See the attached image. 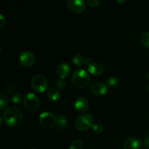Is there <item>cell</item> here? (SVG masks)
<instances>
[{
  "mask_svg": "<svg viewBox=\"0 0 149 149\" xmlns=\"http://www.w3.org/2000/svg\"><path fill=\"white\" fill-rule=\"evenodd\" d=\"M2 118L7 125L16 127L20 125L23 122V116L22 111L18 108L10 106L4 111Z\"/></svg>",
  "mask_w": 149,
  "mask_h": 149,
  "instance_id": "1",
  "label": "cell"
},
{
  "mask_svg": "<svg viewBox=\"0 0 149 149\" xmlns=\"http://www.w3.org/2000/svg\"><path fill=\"white\" fill-rule=\"evenodd\" d=\"M90 76L84 69H77L74 71L71 77V81L78 88H84L90 82Z\"/></svg>",
  "mask_w": 149,
  "mask_h": 149,
  "instance_id": "2",
  "label": "cell"
},
{
  "mask_svg": "<svg viewBox=\"0 0 149 149\" xmlns=\"http://www.w3.org/2000/svg\"><path fill=\"white\" fill-rule=\"evenodd\" d=\"M94 125V119L90 113H82L77 116L75 121V126L79 130H87Z\"/></svg>",
  "mask_w": 149,
  "mask_h": 149,
  "instance_id": "3",
  "label": "cell"
},
{
  "mask_svg": "<svg viewBox=\"0 0 149 149\" xmlns=\"http://www.w3.org/2000/svg\"><path fill=\"white\" fill-rule=\"evenodd\" d=\"M23 105L29 111H36L40 106V100L36 95L29 93L23 97Z\"/></svg>",
  "mask_w": 149,
  "mask_h": 149,
  "instance_id": "4",
  "label": "cell"
},
{
  "mask_svg": "<svg viewBox=\"0 0 149 149\" xmlns=\"http://www.w3.org/2000/svg\"><path fill=\"white\" fill-rule=\"evenodd\" d=\"M40 125L45 129H52L55 126L57 117L52 113L49 111H44L40 113L39 118Z\"/></svg>",
  "mask_w": 149,
  "mask_h": 149,
  "instance_id": "5",
  "label": "cell"
},
{
  "mask_svg": "<svg viewBox=\"0 0 149 149\" xmlns=\"http://www.w3.org/2000/svg\"><path fill=\"white\" fill-rule=\"evenodd\" d=\"M31 85L35 91L38 93H43L47 87V80L43 75L36 74L31 78Z\"/></svg>",
  "mask_w": 149,
  "mask_h": 149,
  "instance_id": "6",
  "label": "cell"
},
{
  "mask_svg": "<svg viewBox=\"0 0 149 149\" xmlns=\"http://www.w3.org/2000/svg\"><path fill=\"white\" fill-rule=\"evenodd\" d=\"M124 149H144V143L138 138H127L124 142Z\"/></svg>",
  "mask_w": 149,
  "mask_h": 149,
  "instance_id": "7",
  "label": "cell"
},
{
  "mask_svg": "<svg viewBox=\"0 0 149 149\" xmlns=\"http://www.w3.org/2000/svg\"><path fill=\"white\" fill-rule=\"evenodd\" d=\"M35 55L32 52L29 50L23 51L19 57V61L23 66L29 67L33 65L35 62Z\"/></svg>",
  "mask_w": 149,
  "mask_h": 149,
  "instance_id": "8",
  "label": "cell"
},
{
  "mask_svg": "<svg viewBox=\"0 0 149 149\" xmlns=\"http://www.w3.org/2000/svg\"><path fill=\"white\" fill-rule=\"evenodd\" d=\"M67 5L74 13H81L85 10L86 4L83 0H68Z\"/></svg>",
  "mask_w": 149,
  "mask_h": 149,
  "instance_id": "9",
  "label": "cell"
},
{
  "mask_svg": "<svg viewBox=\"0 0 149 149\" xmlns=\"http://www.w3.org/2000/svg\"><path fill=\"white\" fill-rule=\"evenodd\" d=\"M70 71L71 68L67 63H61L56 67V74L61 79L66 78L70 74Z\"/></svg>",
  "mask_w": 149,
  "mask_h": 149,
  "instance_id": "10",
  "label": "cell"
},
{
  "mask_svg": "<svg viewBox=\"0 0 149 149\" xmlns=\"http://www.w3.org/2000/svg\"><path fill=\"white\" fill-rule=\"evenodd\" d=\"M74 107L78 112H84L88 109L89 101L86 97H79L76 100Z\"/></svg>",
  "mask_w": 149,
  "mask_h": 149,
  "instance_id": "11",
  "label": "cell"
},
{
  "mask_svg": "<svg viewBox=\"0 0 149 149\" xmlns=\"http://www.w3.org/2000/svg\"><path fill=\"white\" fill-rule=\"evenodd\" d=\"M107 85L102 82H95L92 85L91 92L96 95H103L107 92Z\"/></svg>",
  "mask_w": 149,
  "mask_h": 149,
  "instance_id": "12",
  "label": "cell"
},
{
  "mask_svg": "<svg viewBox=\"0 0 149 149\" xmlns=\"http://www.w3.org/2000/svg\"><path fill=\"white\" fill-rule=\"evenodd\" d=\"M103 65L100 63H92L89 65L88 71L91 74L94 76H100L103 72Z\"/></svg>",
  "mask_w": 149,
  "mask_h": 149,
  "instance_id": "13",
  "label": "cell"
},
{
  "mask_svg": "<svg viewBox=\"0 0 149 149\" xmlns=\"http://www.w3.org/2000/svg\"><path fill=\"white\" fill-rule=\"evenodd\" d=\"M47 95L48 98L52 101L58 100L61 97V92L58 90V89L54 88V87L49 88L47 93Z\"/></svg>",
  "mask_w": 149,
  "mask_h": 149,
  "instance_id": "14",
  "label": "cell"
},
{
  "mask_svg": "<svg viewBox=\"0 0 149 149\" xmlns=\"http://www.w3.org/2000/svg\"><path fill=\"white\" fill-rule=\"evenodd\" d=\"M56 125L60 130H64L68 127V119L66 116L63 114H61L57 117Z\"/></svg>",
  "mask_w": 149,
  "mask_h": 149,
  "instance_id": "15",
  "label": "cell"
},
{
  "mask_svg": "<svg viewBox=\"0 0 149 149\" xmlns=\"http://www.w3.org/2000/svg\"><path fill=\"white\" fill-rule=\"evenodd\" d=\"M85 58L81 54H77L74 56L73 58V63L75 64L77 66L80 67L83 65V64L85 63Z\"/></svg>",
  "mask_w": 149,
  "mask_h": 149,
  "instance_id": "16",
  "label": "cell"
},
{
  "mask_svg": "<svg viewBox=\"0 0 149 149\" xmlns=\"http://www.w3.org/2000/svg\"><path fill=\"white\" fill-rule=\"evenodd\" d=\"M9 99L8 97L4 93H0V109L3 110L6 108V106L8 105Z\"/></svg>",
  "mask_w": 149,
  "mask_h": 149,
  "instance_id": "17",
  "label": "cell"
},
{
  "mask_svg": "<svg viewBox=\"0 0 149 149\" xmlns=\"http://www.w3.org/2000/svg\"><path fill=\"white\" fill-rule=\"evenodd\" d=\"M141 42L143 46L149 48V31H146L142 33L141 36Z\"/></svg>",
  "mask_w": 149,
  "mask_h": 149,
  "instance_id": "18",
  "label": "cell"
},
{
  "mask_svg": "<svg viewBox=\"0 0 149 149\" xmlns=\"http://www.w3.org/2000/svg\"><path fill=\"white\" fill-rule=\"evenodd\" d=\"M83 147V143L81 140L76 139L71 142L69 146V149H81Z\"/></svg>",
  "mask_w": 149,
  "mask_h": 149,
  "instance_id": "19",
  "label": "cell"
},
{
  "mask_svg": "<svg viewBox=\"0 0 149 149\" xmlns=\"http://www.w3.org/2000/svg\"><path fill=\"white\" fill-rule=\"evenodd\" d=\"M119 83V79L116 77H109L106 81V85L109 87H115Z\"/></svg>",
  "mask_w": 149,
  "mask_h": 149,
  "instance_id": "20",
  "label": "cell"
},
{
  "mask_svg": "<svg viewBox=\"0 0 149 149\" xmlns=\"http://www.w3.org/2000/svg\"><path fill=\"white\" fill-rule=\"evenodd\" d=\"M11 100L15 104H20V101L22 100V95L20 93H13L11 95Z\"/></svg>",
  "mask_w": 149,
  "mask_h": 149,
  "instance_id": "21",
  "label": "cell"
},
{
  "mask_svg": "<svg viewBox=\"0 0 149 149\" xmlns=\"http://www.w3.org/2000/svg\"><path fill=\"white\" fill-rule=\"evenodd\" d=\"M92 127H93V130L95 133H101L103 130V125L100 123H95Z\"/></svg>",
  "mask_w": 149,
  "mask_h": 149,
  "instance_id": "22",
  "label": "cell"
},
{
  "mask_svg": "<svg viewBox=\"0 0 149 149\" xmlns=\"http://www.w3.org/2000/svg\"><path fill=\"white\" fill-rule=\"evenodd\" d=\"M56 87L60 90H63L66 87V82L63 79H59L56 81Z\"/></svg>",
  "mask_w": 149,
  "mask_h": 149,
  "instance_id": "23",
  "label": "cell"
},
{
  "mask_svg": "<svg viewBox=\"0 0 149 149\" xmlns=\"http://www.w3.org/2000/svg\"><path fill=\"white\" fill-rule=\"evenodd\" d=\"M87 3L90 7H96L100 4V1L99 0H87Z\"/></svg>",
  "mask_w": 149,
  "mask_h": 149,
  "instance_id": "24",
  "label": "cell"
},
{
  "mask_svg": "<svg viewBox=\"0 0 149 149\" xmlns=\"http://www.w3.org/2000/svg\"><path fill=\"white\" fill-rule=\"evenodd\" d=\"M6 24V19L2 14H0V29H2Z\"/></svg>",
  "mask_w": 149,
  "mask_h": 149,
  "instance_id": "25",
  "label": "cell"
},
{
  "mask_svg": "<svg viewBox=\"0 0 149 149\" xmlns=\"http://www.w3.org/2000/svg\"><path fill=\"white\" fill-rule=\"evenodd\" d=\"M144 140V143L146 144L147 147L149 148V135H147V136H145L143 138Z\"/></svg>",
  "mask_w": 149,
  "mask_h": 149,
  "instance_id": "26",
  "label": "cell"
},
{
  "mask_svg": "<svg viewBox=\"0 0 149 149\" xmlns=\"http://www.w3.org/2000/svg\"><path fill=\"white\" fill-rule=\"evenodd\" d=\"M117 1L118 2H125L126 1H125V0H124V1Z\"/></svg>",
  "mask_w": 149,
  "mask_h": 149,
  "instance_id": "27",
  "label": "cell"
},
{
  "mask_svg": "<svg viewBox=\"0 0 149 149\" xmlns=\"http://www.w3.org/2000/svg\"><path fill=\"white\" fill-rule=\"evenodd\" d=\"M148 92L149 93V84H148Z\"/></svg>",
  "mask_w": 149,
  "mask_h": 149,
  "instance_id": "28",
  "label": "cell"
},
{
  "mask_svg": "<svg viewBox=\"0 0 149 149\" xmlns=\"http://www.w3.org/2000/svg\"><path fill=\"white\" fill-rule=\"evenodd\" d=\"M31 149H37V148H31Z\"/></svg>",
  "mask_w": 149,
  "mask_h": 149,
  "instance_id": "29",
  "label": "cell"
}]
</instances>
